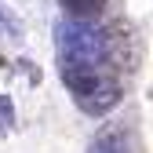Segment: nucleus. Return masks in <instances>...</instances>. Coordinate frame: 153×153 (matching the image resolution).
I'll return each mask as SVG.
<instances>
[{"label":"nucleus","mask_w":153,"mask_h":153,"mask_svg":"<svg viewBox=\"0 0 153 153\" xmlns=\"http://www.w3.org/2000/svg\"><path fill=\"white\" fill-rule=\"evenodd\" d=\"M106 48H109V55H113L117 66L135 69V62H139V44H135V36H131V26L117 22V26L106 33Z\"/></svg>","instance_id":"nucleus-1"},{"label":"nucleus","mask_w":153,"mask_h":153,"mask_svg":"<svg viewBox=\"0 0 153 153\" xmlns=\"http://www.w3.org/2000/svg\"><path fill=\"white\" fill-rule=\"evenodd\" d=\"M102 4H106V0H66V7L73 15H99Z\"/></svg>","instance_id":"nucleus-2"}]
</instances>
